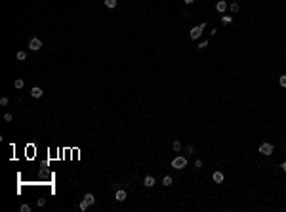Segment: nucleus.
Instances as JSON below:
<instances>
[{
    "label": "nucleus",
    "instance_id": "nucleus-1",
    "mask_svg": "<svg viewBox=\"0 0 286 212\" xmlns=\"http://www.w3.org/2000/svg\"><path fill=\"white\" fill-rule=\"evenodd\" d=\"M187 166V159L185 157H176L174 161H172V168H176V170H181V168Z\"/></svg>",
    "mask_w": 286,
    "mask_h": 212
},
{
    "label": "nucleus",
    "instance_id": "nucleus-2",
    "mask_svg": "<svg viewBox=\"0 0 286 212\" xmlns=\"http://www.w3.org/2000/svg\"><path fill=\"white\" fill-rule=\"evenodd\" d=\"M204 27H206V23H200L198 27H193V29H191V32H189V34H191V38H193V40L200 38V34H202Z\"/></svg>",
    "mask_w": 286,
    "mask_h": 212
},
{
    "label": "nucleus",
    "instance_id": "nucleus-3",
    "mask_svg": "<svg viewBox=\"0 0 286 212\" xmlns=\"http://www.w3.org/2000/svg\"><path fill=\"white\" fill-rule=\"evenodd\" d=\"M273 149H275V147H273V143H261V145H260V153L267 157V155L273 153Z\"/></svg>",
    "mask_w": 286,
    "mask_h": 212
},
{
    "label": "nucleus",
    "instance_id": "nucleus-4",
    "mask_svg": "<svg viewBox=\"0 0 286 212\" xmlns=\"http://www.w3.org/2000/svg\"><path fill=\"white\" fill-rule=\"evenodd\" d=\"M29 48H31L32 52H36L42 48V40L40 38H31V42H29Z\"/></svg>",
    "mask_w": 286,
    "mask_h": 212
},
{
    "label": "nucleus",
    "instance_id": "nucleus-5",
    "mask_svg": "<svg viewBox=\"0 0 286 212\" xmlns=\"http://www.w3.org/2000/svg\"><path fill=\"white\" fill-rule=\"evenodd\" d=\"M126 197H128V195H126V191H124V189H116V191H114V199L118 201V203L126 201Z\"/></svg>",
    "mask_w": 286,
    "mask_h": 212
},
{
    "label": "nucleus",
    "instance_id": "nucleus-6",
    "mask_svg": "<svg viewBox=\"0 0 286 212\" xmlns=\"http://www.w3.org/2000/svg\"><path fill=\"white\" fill-rule=\"evenodd\" d=\"M216 10L217 12H225V10H227V2H225V0H217L216 2Z\"/></svg>",
    "mask_w": 286,
    "mask_h": 212
},
{
    "label": "nucleus",
    "instance_id": "nucleus-7",
    "mask_svg": "<svg viewBox=\"0 0 286 212\" xmlns=\"http://www.w3.org/2000/svg\"><path fill=\"white\" fill-rule=\"evenodd\" d=\"M42 94H44V92H42V88H40V86H34V88L31 90V96H32V97H42Z\"/></svg>",
    "mask_w": 286,
    "mask_h": 212
},
{
    "label": "nucleus",
    "instance_id": "nucleus-8",
    "mask_svg": "<svg viewBox=\"0 0 286 212\" xmlns=\"http://www.w3.org/2000/svg\"><path fill=\"white\" fill-rule=\"evenodd\" d=\"M143 186H145V187H153V186H155V178H153V176H145Z\"/></svg>",
    "mask_w": 286,
    "mask_h": 212
},
{
    "label": "nucleus",
    "instance_id": "nucleus-9",
    "mask_svg": "<svg viewBox=\"0 0 286 212\" xmlns=\"http://www.w3.org/2000/svg\"><path fill=\"white\" fill-rule=\"evenodd\" d=\"M84 201H86V203H88V205L92 206V205L95 203V197L92 195V193H86V195H84Z\"/></svg>",
    "mask_w": 286,
    "mask_h": 212
},
{
    "label": "nucleus",
    "instance_id": "nucleus-10",
    "mask_svg": "<svg viewBox=\"0 0 286 212\" xmlns=\"http://www.w3.org/2000/svg\"><path fill=\"white\" fill-rule=\"evenodd\" d=\"M212 178H214V182H216V184H221V182H223V172H214V176H212Z\"/></svg>",
    "mask_w": 286,
    "mask_h": 212
},
{
    "label": "nucleus",
    "instance_id": "nucleus-11",
    "mask_svg": "<svg viewBox=\"0 0 286 212\" xmlns=\"http://www.w3.org/2000/svg\"><path fill=\"white\" fill-rule=\"evenodd\" d=\"M229 10H231V12H238V10H240V6H238V2H233V4H231V6H229Z\"/></svg>",
    "mask_w": 286,
    "mask_h": 212
},
{
    "label": "nucleus",
    "instance_id": "nucleus-12",
    "mask_svg": "<svg viewBox=\"0 0 286 212\" xmlns=\"http://www.w3.org/2000/svg\"><path fill=\"white\" fill-rule=\"evenodd\" d=\"M105 6L113 10V8H116V0H105Z\"/></svg>",
    "mask_w": 286,
    "mask_h": 212
},
{
    "label": "nucleus",
    "instance_id": "nucleus-13",
    "mask_svg": "<svg viewBox=\"0 0 286 212\" xmlns=\"http://www.w3.org/2000/svg\"><path fill=\"white\" fill-rule=\"evenodd\" d=\"M88 203H86V201H82V203H80V205H78V208H80V212H86V210H88Z\"/></svg>",
    "mask_w": 286,
    "mask_h": 212
},
{
    "label": "nucleus",
    "instance_id": "nucleus-14",
    "mask_svg": "<svg viewBox=\"0 0 286 212\" xmlns=\"http://www.w3.org/2000/svg\"><path fill=\"white\" fill-rule=\"evenodd\" d=\"M221 21H223V25H229V23L233 21V17H231V15H223V17H221Z\"/></svg>",
    "mask_w": 286,
    "mask_h": 212
},
{
    "label": "nucleus",
    "instance_id": "nucleus-15",
    "mask_svg": "<svg viewBox=\"0 0 286 212\" xmlns=\"http://www.w3.org/2000/svg\"><path fill=\"white\" fill-rule=\"evenodd\" d=\"M162 184H164V186H172V176H164V178H162Z\"/></svg>",
    "mask_w": 286,
    "mask_h": 212
},
{
    "label": "nucleus",
    "instance_id": "nucleus-16",
    "mask_svg": "<svg viewBox=\"0 0 286 212\" xmlns=\"http://www.w3.org/2000/svg\"><path fill=\"white\" fill-rule=\"evenodd\" d=\"M13 86H15L17 90H21V88H23V80H21V78H17V80L13 82Z\"/></svg>",
    "mask_w": 286,
    "mask_h": 212
},
{
    "label": "nucleus",
    "instance_id": "nucleus-17",
    "mask_svg": "<svg viewBox=\"0 0 286 212\" xmlns=\"http://www.w3.org/2000/svg\"><path fill=\"white\" fill-rule=\"evenodd\" d=\"M17 59H19V61H25L27 54H25V52H17Z\"/></svg>",
    "mask_w": 286,
    "mask_h": 212
},
{
    "label": "nucleus",
    "instance_id": "nucleus-18",
    "mask_svg": "<svg viewBox=\"0 0 286 212\" xmlns=\"http://www.w3.org/2000/svg\"><path fill=\"white\" fill-rule=\"evenodd\" d=\"M279 84L282 86V88H286V75H282V77L279 78Z\"/></svg>",
    "mask_w": 286,
    "mask_h": 212
},
{
    "label": "nucleus",
    "instance_id": "nucleus-19",
    "mask_svg": "<svg viewBox=\"0 0 286 212\" xmlns=\"http://www.w3.org/2000/svg\"><path fill=\"white\" fill-rule=\"evenodd\" d=\"M172 147H174V151H179V149H181V141H174Z\"/></svg>",
    "mask_w": 286,
    "mask_h": 212
},
{
    "label": "nucleus",
    "instance_id": "nucleus-20",
    "mask_svg": "<svg viewBox=\"0 0 286 212\" xmlns=\"http://www.w3.org/2000/svg\"><path fill=\"white\" fill-rule=\"evenodd\" d=\"M19 210H21V212H31V206H29V205H21Z\"/></svg>",
    "mask_w": 286,
    "mask_h": 212
},
{
    "label": "nucleus",
    "instance_id": "nucleus-21",
    "mask_svg": "<svg viewBox=\"0 0 286 212\" xmlns=\"http://www.w3.org/2000/svg\"><path fill=\"white\" fill-rule=\"evenodd\" d=\"M206 46H208V40H202V42H200V44H198V48H200V50H204V48H206Z\"/></svg>",
    "mask_w": 286,
    "mask_h": 212
},
{
    "label": "nucleus",
    "instance_id": "nucleus-22",
    "mask_svg": "<svg viewBox=\"0 0 286 212\" xmlns=\"http://www.w3.org/2000/svg\"><path fill=\"white\" fill-rule=\"evenodd\" d=\"M12 119H13V117H12V113H6V115H4V121H6V122H10Z\"/></svg>",
    "mask_w": 286,
    "mask_h": 212
},
{
    "label": "nucleus",
    "instance_id": "nucleus-23",
    "mask_svg": "<svg viewBox=\"0 0 286 212\" xmlns=\"http://www.w3.org/2000/svg\"><path fill=\"white\" fill-rule=\"evenodd\" d=\"M195 166H197V168H202V161H200V159H197V161H195Z\"/></svg>",
    "mask_w": 286,
    "mask_h": 212
},
{
    "label": "nucleus",
    "instance_id": "nucleus-24",
    "mask_svg": "<svg viewBox=\"0 0 286 212\" xmlns=\"http://www.w3.org/2000/svg\"><path fill=\"white\" fill-rule=\"evenodd\" d=\"M36 205H38V206H44V205H46V199H38Z\"/></svg>",
    "mask_w": 286,
    "mask_h": 212
},
{
    "label": "nucleus",
    "instance_id": "nucleus-25",
    "mask_svg": "<svg viewBox=\"0 0 286 212\" xmlns=\"http://www.w3.org/2000/svg\"><path fill=\"white\" fill-rule=\"evenodd\" d=\"M0 105H8V97H0Z\"/></svg>",
    "mask_w": 286,
    "mask_h": 212
},
{
    "label": "nucleus",
    "instance_id": "nucleus-26",
    "mask_svg": "<svg viewBox=\"0 0 286 212\" xmlns=\"http://www.w3.org/2000/svg\"><path fill=\"white\" fill-rule=\"evenodd\" d=\"M280 168H282V170H284V172H286V161L282 162V164H280Z\"/></svg>",
    "mask_w": 286,
    "mask_h": 212
},
{
    "label": "nucleus",
    "instance_id": "nucleus-27",
    "mask_svg": "<svg viewBox=\"0 0 286 212\" xmlns=\"http://www.w3.org/2000/svg\"><path fill=\"white\" fill-rule=\"evenodd\" d=\"M193 2H195V0H185V4H193Z\"/></svg>",
    "mask_w": 286,
    "mask_h": 212
}]
</instances>
